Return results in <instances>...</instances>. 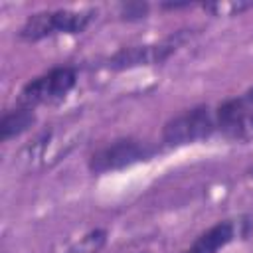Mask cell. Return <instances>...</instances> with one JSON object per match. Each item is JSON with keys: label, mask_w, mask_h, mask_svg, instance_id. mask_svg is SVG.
I'll use <instances>...</instances> for the list:
<instances>
[{"label": "cell", "mask_w": 253, "mask_h": 253, "mask_svg": "<svg viewBox=\"0 0 253 253\" xmlns=\"http://www.w3.org/2000/svg\"><path fill=\"white\" fill-rule=\"evenodd\" d=\"M38 117L34 113V109L22 107L18 105L16 109H8L2 119H0V138L2 142H8L20 134H24L26 130H30L36 125Z\"/></svg>", "instance_id": "cell-8"}, {"label": "cell", "mask_w": 253, "mask_h": 253, "mask_svg": "<svg viewBox=\"0 0 253 253\" xmlns=\"http://www.w3.org/2000/svg\"><path fill=\"white\" fill-rule=\"evenodd\" d=\"M239 99L245 103V105H249V107H253V87L249 89V91H245L243 95H239Z\"/></svg>", "instance_id": "cell-12"}, {"label": "cell", "mask_w": 253, "mask_h": 253, "mask_svg": "<svg viewBox=\"0 0 253 253\" xmlns=\"http://www.w3.org/2000/svg\"><path fill=\"white\" fill-rule=\"evenodd\" d=\"M121 16L125 20H140L146 16L148 12V4H142V2H128V4H121Z\"/></svg>", "instance_id": "cell-11"}, {"label": "cell", "mask_w": 253, "mask_h": 253, "mask_svg": "<svg viewBox=\"0 0 253 253\" xmlns=\"http://www.w3.org/2000/svg\"><path fill=\"white\" fill-rule=\"evenodd\" d=\"M253 2H213V4H204V10L211 12L213 16H235L245 10H251Z\"/></svg>", "instance_id": "cell-9"}, {"label": "cell", "mask_w": 253, "mask_h": 253, "mask_svg": "<svg viewBox=\"0 0 253 253\" xmlns=\"http://www.w3.org/2000/svg\"><path fill=\"white\" fill-rule=\"evenodd\" d=\"M217 132L235 142L253 140V107L245 105L239 97L229 99L215 107Z\"/></svg>", "instance_id": "cell-6"}, {"label": "cell", "mask_w": 253, "mask_h": 253, "mask_svg": "<svg viewBox=\"0 0 253 253\" xmlns=\"http://www.w3.org/2000/svg\"><path fill=\"white\" fill-rule=\"evenodd\" d=\"M235 237V223L225 219L213 223L210 229L198 235V239L182 253H217L227 243H231Z\"/></svg>", "instance_id": "cell-7"}, {"label": "cell", "mask_w": 253, "mask_h": 253, "mask_svg": "<svg viewBox=\"0 0 253 253\" xmlns=\"http://www.w3.org/2000/svg\"><path fill=\"white\" fill-rule=\"evenodd\" d=\"M158 152L156 146H152L146 140L138 138H119L99 150H95L89 158V170L95 174H107L117 172L128 166H134L138 162L150 160Z\"/></svg>", "instance_id": "cell-4"}, {"label": "cell", "mask_w": 253, "mask_h": 253, "mask_svg": "<svg viewBox=\"0 0 253 253\" xmlns=\"http://www.w3.org/2000/svg\"><path fill=\"white\" fill-rule=\"evenodd\" d=\"M249 174H251V176H253V168H251V170H249Z\"/></svg>", "instance_id": "cell-13"}, {"label": "cell", "mask_w": 253, "mask_h": 253, "mask_svg": "<svg viewBox=\"0 0 253 253\" xmlns=\"http://www.w3.org/2000/svg\"><path fill=\"white\" fill-rule=\"evenodd\" d=\"M105 243V231L103 229H97L89 235H85L79 243V251L83 253H97L101 249V245Z\"/></svg>", "instance_id": "cell-10"}, {"label": "cell", "mask_w": 253, "mask_h": 253, "mask_svg": "<svg viewBox=\"0 0 253 253\" xmlns=\"http://www.w3.org/2000/svg\"><path fill=\"white\" fill-rule=\"evenodd\" d=\"M77 83V71L71 65H57L30 79L18 95V105L36 109L40 105L61 103Z\"/></svg>", "instance_id": "cell-3"}, {"label": "cell", "mask_w": 253, "mask_h": 253, "mask_svg": "<svg viewBox=\"0 0 253 253\" xmlns=\"http://www.w3.org/2000/svg\"><path fill=\"white\" fill-rule=\"evenodd\" d=\"M97 16L93 8L85 10H43L26 18L18 36L24 42H40L57 34H81Z\"/></svg>", "instance_id": "cell-1"}, {"label": "cell", "mask_w": 253, "mask_h": 253, "mask_svg": "<svg viewBox=\"0 0 253 253\" xmlns=\"http://www.w3.org/2000/svg\"><path fill=\"white\" fill-rule=\"evenodd\" d=\"M217 132L215 109L208 105L192 107L172 117L162 128V144L168 148H178L210 138Z\"/></svg>", "instance_id": "cell-2"}, {"label": "cell", "mask_w": 253, "mask_h": 253, "mask_svg": "<svg viewBox=\"0 0 253 253\" xmlns=\"http://www.w3.org/2000/svg\"><path fill=\"white\" fill-rule=\"evenodd\" d=\"M186 42V34H176L160 43H150V45H130L123 47L117 53L109 57V67L111 69H130V67H140V65H156L166 61L178 45Z\"/></svg>", "instance_id": "cell-5"}]
</instances>
